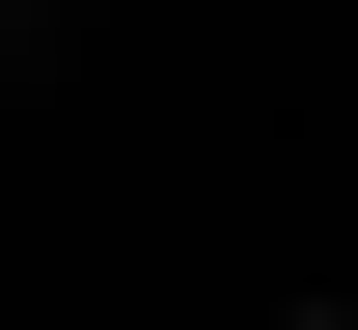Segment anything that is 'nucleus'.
I'll use <instances>...</instances> for the list:
<instances>
[{
    "label": "nucleus",
    "instance_id": "f257e3e1",
    "mask_svg": "<svg viewBox=\"0 0 358 330\" xmlns=\"http://www.w3.org/2000/svg\"><path fill=\"white\" fill-rule=\"evenodd\" d=\"M275 330H358V303H275Z\"/></svg>",
    "mask_w": 358,
    "mask_h": 330
}]
</instances>
